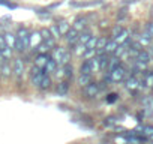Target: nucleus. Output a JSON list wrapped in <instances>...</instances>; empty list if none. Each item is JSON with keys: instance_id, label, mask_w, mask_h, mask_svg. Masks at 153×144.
<instances>
[{"instance_id": "nucleus-1", "label": "nucleus", "mask_w": 153, "mask_h": 144, "mask_svg": "<svg viewBox=\"0 0 153 144\" xmlns=\"http://www.w3.org/2000/svg\"><path fill=\"white\" fill-rule=\"evenodd\" d=\"M29 41H30V32L26 27H20L18 33L15 36V48L18 51H24L29 48Z\"/></svg>"}, {"instance_id": "nucleus-2", "label": "nucleus", "mask_w": 153, "mask_h": 144, "mask_svg": "<svg viewBox=\"0 0 153 144\" xmlns=\"http://www.w3.org/2000/svg\"><path fill=\"white\" fill-rule=\"evenodd\" d=\"M51 59H54V62L57 63V66H63L66 63H69L71 60V53L63 48V47H54L53 48V56Z\"/></svg>"}, {"instance_id": "nucleus-3", "label": "nucleus", "mask_w": 153, "mask_h": 144, "mask_svg": "<svg viewBox=\"0 0 153 144\" xmlns=\"http://www.w3.org/2000/svg\"><path fill=\"white\" fill-rule=\"evenodd\" d=\"M126 68L120 63L119 66H116L114 69H111V71H108V80H110V83H120V81H123L125 80V77H126Z\"/></svg>"}, {"instance_id": "nucleus-4", "label": "nucleus", "mask_w": 153, "mask_h": 144, "mask_svg": "<svg viewBox=\"0 0 153 144\" xmlns=\"http://www.w3.org/2000/svg\"><path fill=\"white\" fill-rule=\"evenodd\" d=\"M44 69H41V68H38V66H32V71H30V81H32V84L35 86V87H38L39 89V86H41V81H42V77H44Z\"/></svg>"}, {"instance_id": "nucleus-5", "label": "nucleus", "mask_w": 153, "mask_h": 144, "mask_svg": "<svg viewBox=\"0 0 153 144\" xmlns=\"http://www.w3.org/2000/svg\"><path fill=\"white\" fill-rule=\"evenodd\" d=\"M12 72H14V75L17 78H21L23 77V74H24V62H23V59H20V57H15L14 59Z\"/></svg>"}, {"instance_id": "nucleus-6", "label": "nucleus", "mask_w": 153, "mask_h": 144, "mask_svg": "<svg viewBox=\"0 0 153 144\" xmlns=\"http://www.w3.org/2000/svg\"><path fill=\"white\" fill-rule=\"evenodd\" d=\"M39 33H41L42 42H45V44L48 45V48H50V50L56 47V38H53V35H51L50 29H42Z\"/></svg>"}, {"instance_id": "nucleus-7", "label": "nucleus", "mask_w": 153, "mask_h": 144, "mask_svg": "<svg viewBox=\"0 0 153 144\" xmlns=\"http://www.w3.org/2000/svg\"><path fill=\"white\" fill-rule=\"evenodd\" d=\"M99 92H101V89H99V84L98 83L90 81L87 86H84V93H86L87 98H96Z\"/></svg>"}, {"instance_id": "nucleus-8", "label": "nucleus", "mask_w": 153, "mask_h": 144, "mask_svg": "<svg viewBox=\"0 0 153 144\" xmlns=\"http://www.w3.org/2000/svg\"><path fill=\"white\" fill-rule=\"evenodd\" d=\"M65 36V39H66V42L69 44V45H75L76 42H78V36H80V32H76L75 29H72V27H69V30L63 35Z\"/></svg>"}, {"instance_id": "nucleus-9", "label": "nucleus", "mask_w": 153, "mask_h": 144, "mask_svg": "<svg viewBox=\"0 0 153 144\" xmlns=\"http://www.w3.org/2000/svg\"><path fill=\"white\" fill-rule=\"evenodd\" d=\"M125 87H126L129 92H137V90L141 87V83H140V80H138L135 75H131V77L126 80V83H125Z\"/></svg>"}, {"instance_id": "nucleus-10", "label": "nucleus", "mask_w": 153, "mask_h": 144, "mask_svg": "<svg viewBox=\"0 0 153 144\" xmlns=\"http://www.w3.org/2000/svg\"><path fill=\"white\" fill-rule=\"evenodd\" d=\"M48 54L47 53H39L36 57H35V66H38V68H41V69H45V65H47V62H48Z\"/></svg>"}, {"instance_id": "nucleus-11", "label": "nucleus", "mask_w": 153, "mask_h": 144, "mask_svg": "<svg viewBox=\"0 0 153 144\" xmlns=\"http://www.w3.org/2000/svg\"><path fill=\"white\" fill-rule=\"evenodd\" d=\"M86 26H87V20L84 17H76L72 24V29H75L76 32H83L86 29Z\"/></svg>"}, {"instance_id": "nucleus-12", "label": "nucleus", "mask_w": 153, "mask_h": 144, "mask_svg": "<svg viewBox=\"0 0 153 144\" xmlns=\"http://www.w3.org/2000/svg\"><path fill=\"white\" fill-rule=\"evenodd\" d=\"M56 92H57V95H59V96H66V95L69 93V81H66V80L60 81V83L57 84Z\"/></svg>"}, {"instance_id": "nucleus-13", "label": "nucleus", "mask_w": 153, "mask_h": 144, "mask_svg": "<svg viewBox=\"0 0 153 144\" xmlns=\"http://www.w3.org/2000/svg\"><path fill=\"white\" fill-rule=\"evenodd\" d=\"M11 74H12V68H11V65L8 62L0 65V75H2L3 78H9Z\"/></svg>"}, {"instance_id": "nucleus-14", "label": "nucleus", "mask_w": 153, "mask_h": 144, "mask_svg": "<svg viewBox=\"0 0 153 144\" xmlns=\"http://www.w3.org/2000/svg\"><path fill=\"white\" fill-rule=\"evenodd\" d=\"M114 41L117 44H125V42H129V30L128 29H122V32L114 38Z\"/></svg>"}, {"instance_id": "nucleus-15", "label": "nucleus", "mask_w": 153, "mask_h": 144, "mask_svg": "<svg viewBox=\"0 0 153 144\" xmlns=\"http://www.w3.org/2000/svg\"><path fill=\"white\" fill-rule=\"evenodd\" d=\"M117 42L114 41V39H108L107 41V44H105V47H104V53L105 54H114V51H116V48H117Z\"/></svg>"}, {"instance_id": "nucleus-16", "label": "nucleus", "mask_w": 153, "mask_h": 144, "mask_svg": "<svg viewBox=\"0 0 153 144\" xmlns=\"http://www.w3.org/2000/svg\"><path fill=\"white\" fill-rule=\"evenodd\" d=\"M137 60H140V62H144V63H147L149 65V62L152 60V56H150V53H149V50H141L138 54H137V57H135Z\"/></svg>"}, {"instance_id": "nucleus-17", "label": "nucleus", "mask_w": 153, "mask_h": 144, "mask_svg": "<svg viewBox=\"0 0 153 144\" xmlns=\"http://www.w3.org/2000/svg\"><path fill=\"white\" fill-rule=\"evenodd\" d=\"M50 87H51V77H50V74L44 72V77H42V81H41L39 89H41V90H48Z\"/></svg>"}, {"instance_id": "nucleus-18", "label": "nucleus", "mask_w": 153, "mask_h": 144, "mask_svg": "<svg viewBox=\"0 0 153 144\" xmlns=\"http://www.w3.org/2000/svg\"><path fill=\"white\" fill-rule=\"evenodd\" d=\"M137 42H138V44H140V45L144 48V47H149V45L152 44V38H150V36H149V35L144 32V33H141V35L138 36V41H137Z\"/></svg>"}, {"instance_id": "nucleus-19", "label": "nucleus", "mask_w": 153, "mask_h": 144, "mask_svg": "<svg viewBox=\"0 0 153 144\" xmlns=\"http://www.w3.org/2000/svg\"><path fill=\"white\" fill-rule=\"evenodd\" d=\"M107 41H108V39H107L105 36H101V38L96 39V45H95V51H96V54L104 53V47H105Z\"/></svg>"}, {"instance_id": "nucleus-20", "label": "nucleus", "mask_w": 153, "mask_h": 144, "mask_svg": "<svg viewBox=\"0 0 153 144\" xmlns=\"http://www.w3.org/2000/svg\"><path fill=\"white\" fill-rule=\"evenodd\" d=\"M143 105H144V110L147 114H152L153 113V98L152 96H146L143 99Z\"/></svg>"}, {"instance_id": "nucleus-21", "label": "nucleus", "mask_w": 153, "mask_h": 144, "mask_svg": "<svg viewBox=\"0 0 153 144\" xmlns=\"http://www.w3.org/2000/svg\"><path fill=\"white\" fill-rule=\"evenodd\" d=\"M76 81H78V84H80L81 87H84V86H87V84L92 81V74H80Z\"/></svg>"}, {"instance_id": "nucleus-22", "label": "nucleus", "mask_w": 153, "mask_h": 144, "mask_svg": "<svg viewBox=\"0 0 153 144\" xmlns=\"http://www.w3.org/2000/svg\"><path fill=\"white\" fill-rule=\"evenodd\" d=\"M42 42L41 33H30V41H29V47H38Z\"/></svg>"}, {"instance_id": "nucleus-23", "label": "nucleus", "mask_w": 153, "mask_h": 144, "mask_svg": "<svg viewBox=\"0 0 153 144\" xmlns=\"http://www.w3.org/2000/svg\"><path fill=\"white\" fill-rule=\"evenodd\" d=\"M98 60H99V66H101V71H105V68H107V65H108V54H105V53H99L98 56Z\"/></svg>"}, {"instance_id": "nucleus-24", "label": "nucleus", "mask_w": 153, "mask_h": 144, "mask_svg": "<svg viewBox=\"0 0 153 144\" xmlns=\"http://www.w3.org/2000/svg\"><path fill=\"white\" fill-rule=\"evenodd\" d=\"M89 63H90V71H92V74H93V72H99V71H101L99 60H98V57H96V56L90 57V59H89Z\"/></svg>"}, {"instance_id": "nucleus-25", "label": "nucleus", "mask_w": 153, "mask_h": 144, "mask_svg": "<svg viewBox=\"0 0 153 144\" xmlns=\"http://www.w3.org/2000/svg\"><path fill=\"white\" fill-rule=\"evenodd\" d=\"M56 69H57V63L54 62V59H48V62H47V65H45V72L47 74H53V72H56Z\"/></svg>"}, {"instance_id": "nucleus-26", "label": "nucleus", "mask_w": 153, "mask_h": 144, "mask_svg": "<svg viewBox=\"0 0 153 144\" xmlns=\"http://www.w3.org/2000/svg\"><path fill=\"white\" fill-rule=\"evenodd\" d=\"M86 51H87L86 44H80V42H76V44H75V50H74V53L78 56V57H83Z\"/></svg>"}, {"instance_id": "nucleus-27", "label": "nucleus", "mask_w": 153, "mask_h": 144, "mask_svg": "<svg viewBox=\"0 0 153 144\" xmlns=\"http://www.w3.org/2000/svg\"><path fill=\"white\" fill-rule=\"evenodd\" d=\"M3 36H5L6 45H8L9 48H15V35H12V33H5Z\"/></svg>"}, {"instance_id": "nucleus-28", "label": "nucleus", "mask_w": 153, "mask_h": 144, "mask_svg": "<svg viewBox=\"0 0 153 144\" xmlns=\"http://www.w3.org/2000/svg\"><path fill=\"white\" fill-rule=\"evenodd\" d=\"M90 36H92V33L89 32V30H84V32H80V36H78V42L80 44H86L89 39H90Z\"/></svg>"}, {"instance_id": "nucleus-29", "label": "nucleus", "mask_w": 153, "mask_h": 144, "mask_svg": "<svg viewBox=\"0 0 153 144\" xmlns=\"http://www.w3.org/2000/svg\"><path fill=\"white\" fill-rule=\"evenodd\" d=\"M80 74H92V71H90V63H89V59L84 60L80 66Z\"/></svg>"}, {"instance_id": "nucleus-30", "label": "nucleus", "mask_w": 153, "mask_h": 144, "mask_svg": "<svg viewBox=\"0 0 153 144\" xmlns=\"http://www.w3.org/2000/svg\"><path fill=\"white\" fill-rule=\"evenodd\" d=\"M120 65V59L119 57H111V59H108V65H107V68H108V71H111V69H114L116 66H119Z\"/></svg>"}, {"instance_id": "nucleus-31", "label": "nucleus", "mask_w": 153, "mask_h": 144, "mask_svg": "<svg viewBox=\"0 0 153 144\" xmlns=\"http://www.w3.org/2000/svg\"><path fill=\"white\" fill-rule=\"evenodd\" d=\"M144 84L149 89H153V72H147L144 75Z\"/></svg>"}, {"instance_id": "nucleus-32", "label": "nucleus", "mask_w": 153, "mask_h": 144, "mask_svg": "<svg viewBox=\"0 0 153 144\" xmlns=\"http://www.w3.org/2000/svg\"><path fill=\"white\" fill-rule=\"evenodd\" d=\"M57 27H59L60 35H65V33L69 30V27H71V26H69V23H68V21H65V20H63V21H60V23L57 24Z\"/></svg>"}, {"instance_id": "nucleus-33", "label": "nucleus", "mask_w": 153, "mask_h": 144, "mask_svg": "<svg viewBox=\"0 0 153 144\" xmlns=\"http://www.w3.org/2000/svg\"><path fill=\"white\" fill-rule=\"evenodd\" d=\"M141 132H143V135H144L146 138L150 140V138L153 137V126H150V125H149V126H143V128H141Z\"/></svg>"}, {"instance_id": "nucleus-34", "label": "nucleus", "mask_w": 153, "mask_h": 144, "mask_svg": "<svg viewBox=\"0 0 153 144\" xmlns=\"http://www.w3.org/2000/svg\"><path fill=\"white\" fill-rule=\"evenodd\" d=\"M96 39H98V38L92 35V36H90V39H89V41L86 42V48H87V50H95V45H96Z\"/></svg>"}, {"instance_id": "nucleus-35", "label": "nucleus", "mask_w": 153, "mask_h": 144, "mask_svg": "<svg viewBox=\"0 0 153 144\" xmlns=\"http://www.w3.org/2000/svg\"><path fill=\"white\" fill-rule=\"evenodd\" d=\"M2 56H3V59L8 62V60L12 57V48H9V47H5V48L2 50Z\"/></svg>"}, {"instance_id": "nucleus-36", "label": "nucleus", "mask_w": 153, "mask_h": 144, "mask_svg": "<svg viewBox=\"0 0 153 144\" xmlns=\"http://www.w3.org/2000/svg\"><path fill=\"white\" fill-rule=\"evenodd\" d=\"M50 32H51L53 38H60V36H62V35H60V32H59L57 24H56V26H51V27H50Z\"/></svg>"}, {"instance_id": "nucleus-37", "label": "nucleus", "mask_w": 153, "mask_h": 144, "mask_svg": "<svg viewBox=\"0 0 153 144\" xmlns=\"http://www.w3.org/2000/svg\"><path fill=\"white\" fill-rule=\"evenodd\" d=\"M144 32H146V33H147V35H149V36L153 39V21L146 24V30H144Z\"/></svg>"}, {"instance_id": "nucleus-38", "label": "nucleus", "mask_w": 153, "mask_h": 144, "mask_svg": "<svg viewBox=\"0 0 153 144\" xmlns=\"http://www.w3.org/2000/svg\"><path fill=\"white\" fill-rule=\"evenodd\" d=\"M117 98H119L117 93H110V95L107 96V102H108V104H113V102L117 101Z\"/></svg>"}, {"instance_id": "nucleus-39", "label": "nucleus", "mask_w": 153, "mask_h": 144, "mask_svg": "<svg viewBox=\"0 0 153 144\" xmlns=\"http://www.w3.org/2000/svg\"><path fill=\"white\" fill-rule=\"evenodd\" d=\"M114 123H116V119H114V117H108V119H105V122H104L105 126H113Z\"/></svg>"}, {"instance_id": "nucleus-40", "label": "nucleus", "mask_w": 153, "mask_h": 144, "mask_svg": "<svg viewBox=\"0 0 153 144\" xmlns=\"http://www.w3.org/2000/svg\"><path fill=\"white\" fill-rule=\"evenodd\" d=\"M122 29H123L122 26H116V27L113 29V39H114V38H116V36H117V35L122 32Z\"/></svg>"}, {"instance_id": "nucleus-41", "label": "nucleus", "mask_w": 153, "mask_h": 144, "mask_svg": "<svg viewBox=\"0 0 153 144\" xmlns=\"http://www.w3.org/2000/svg\"><path fill=\"white\" fill-rule=\"evenodd\" d=\"M5 47H8V45H6V41H5V36L0 35V51H2Z\"/></svg>"}, {"instance_id": "nucleus-42", "label": "nucleus", "mask_w": 153, "mask_h": 144, "mask_svg": "<svg viewBox=\"0 0 153 144\" xmlns=\"http://www.w3.org/2000/svg\"><path fill=\"white\" fill-rule=\"evenodd\" d=\"M126 11H128V8H123V9H120V11H119L120 14H119L117 17H120V18H122V17H125V15H126Z\"/></svg>"}]
</instances>
